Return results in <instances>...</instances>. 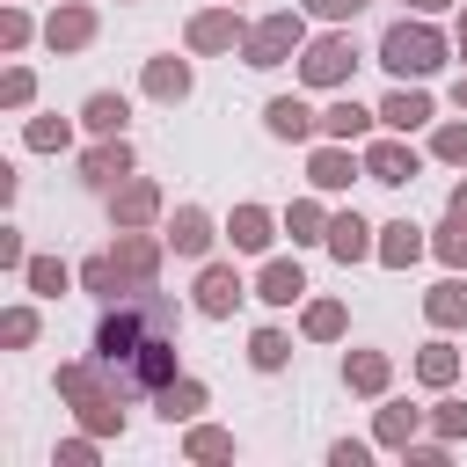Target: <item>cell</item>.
I'll return each mask as SVG.
<instances>
[{"mask_svg":"<svg viewBox=\"0 0 467 467\" xmlns=\"http://www.w3.org/2000/svg\"><path fill=\"white\" fill-rule=\"evenodd\" d=\"M445 219H460V226H467V182H460V190L445 197Z\"/></svg>","mask_w":467,"mask_h":467,"instance_id":"cell-46","label":"cell"},{"mask_svg":"<svg viewBox=\"0 0 467 467\" xmlns=\"http://www.w3.org/2000/svg\"><path fill=\"white\" fill-rule=\"evenodd\" d=\"M197 409H204V387H197V379H168V387H161V416H168V423H182V416H197Z\"/></svg>","mask_w":467,"mask_h":467,"instance_id":"cell-31","label":"cell"},{"mask_svg":"<svg viewBox=\"0 0 467 467\" xmlns=\"http://www.w3.org/2000/svg\"><path fill=\"white\" fill-rule=\"evenodd\" d=\"M423 314H431L438 328H460V321H467V285H460V277L431 285V292H423Z\"/></svg>","mask_w":467,"mask_h":467,"instance_id":"cell-23","label":"cell"},{"mask_svg":"<svg viewBox=\"0 0 467 467\" xmlns=\"http://www.w3.org/2000/svg\"><path fill=\"white\" fill-rule=\"evenodd\" d=\"M285 234H292L299 248H306V241H328V219H321V204H306V197H299V204L285 212Z\"/></svg>","mask_w":467,"mask_h":467,"instance_id":"cell-32","label":"cell"},{"mask_svg":"<svg viewBox=\"0 0 467 467\" xmlns=\"http://www.w3.org/2000/svg\"><path fill=\"white\" fill-rule=\"evenodd\" d=\"M452 372H460V350H452V343H423V358H416V379H423V387H445Z\"/></svg>","mask_w":467,"mask_h":467,"instance_id":"cell-30","label":"cell"},{"mask_svg":"<svg viewBox=\"0 0 467 467\" xmlns=\"http://www.w3.org/2000/svg\"><path fill=\"white\" fill-rule=\"evenodd\" d=\"M161 241H168L175 255H204V248H212V219H204L197 204H182V212L168 219V234H161Z\"/></svg>","mask_w":467,"mask_h":467,"instance_id":"cell-16","label":"cell"},{"mask_svg":"<svg viewBox=\"0 0 467 467\" xmlns=\"http://www.w3.org/2000/svg\"><path fill=\"white\" fill-rule=\"evenodd\" d=\"M22 277H29V292H36V299H58V292L73 285V270H66L58 255H29V263H22Z\"/></svg>","mask_w":467,"mask_h":467,"instance_id":"cell-26","label":"cell"},{"mask_svg":"<svg viewBox=\"0 0 467 467\" xmlns=\"http://www.w3.org/2000/svg\"><path fill=\"white\" fill-rule=\"evenodd\" d=\"M146 328H175V306L168 299H139V306H109L102 328H95V358L109 372H124L139 350H146Z\"/></svg>","mask_w":467,"mask_h":467,"instance_id":"cell-1","label":"cell"},{"mask_svg":"<svg viewBox=\"0 0 467 467\" xmlns=\"http://www.w3.org/2000/svg\"><path fill=\"white\" fill-rule=\"evenodd\" d=\"M431 153L452 161V168H467V124H438V131H431Z\"/></svg>","mask_w":467,"mask_h":467,"instance_id":"cell-35","label":"cell"},{"mask_svg":"<svg viewBox=\"0 0 467 467\" xmlns=\"http://www.w3.org/2000/svg\"><path fill=\"white\" fill-rule=\"evenodd\" d=\"M409 7H416V15H438V7H445V0H409Z\"/></svg>","mask_w":467,"mask_h":467,"instance_id":"cell-48","label":"cell"},{"mask_svg":"<svg viewBox=\"0 0 467 467\" xmlns=\"http://www.w3.org/2000/svg\"><path fill=\"white\" fill-rule=\"evenodd\" d=\"M431 248H438V255H445V263H452V270H467V226H460V219H445V226H438V241H431Z\"/></svg>","mask_w":467,"mask_h":467,"instance_id":"cell-37","label":"cell"},{"mask_svg":"<svg viewBox=\"0 0 467 467\" xmlns=\"http://www.w3.org/2000/svg\"><path fill=\"white\" fill-rule=\"evenodd\" d=\"M88 36H95V7H58V15L44 22V44H51V51H80Z\"/></svg>","mask_w":467,"mask_h":467,"instance_id":"cell-14","label":"cell"},{"mask_svg":"<svg viewBox=\"0 0 467 467\" xmlns=\"http://www.w3.org/2000/svg\"><path fill=\"white\" fill-rule=\"evenodd\" d=\"M263 124L277 131V139H314L321 131V117L299 102V95H270V109H263Z\"/></svg>","mask_w":467,"mask_h":467,"instance_id":"cell-12","label":"cell"},{"mask_svg":"<svg viewBox=\"0 0 467 467\" xmlns=\"http://www.w3.org/2000/svg\"><path fill=\"white\" fill-rule=\"evenodd\" d=\"M0 263H29V255H22V234H15V226H0Z\"/></svg>","mask_w":467,"mask_h":467,"instance_id":"cell-45","label":"cell"},{"mask_svg":"<svg viewBox=\"0 0 467 467\" xmlns=\"http://www.w3.org/2000/svg\"><path fill=\"white\" fill-rule=\"evenodd\" d=\"M80 285H88L95 299H117V292H124V270H117V255H88V263H80Z\"/></svg>","mask_w":467,"mask_h":467,"instance_id":"cell-28","label":"cell"},{"mask_svg":"<svg viewBox=\"0 0 467 467\" xmlns=\"http://www.w3.org/2000/svg\"><path fill=\"white\" fill-rule=\"evenodd\" d=\"M58 394L80 401V423H88V431H124L117 394H109V379H102L95 365H58Z\"/></svg>","mask_w":467,"mask_h":467,"instance_id":"cell-3","label":"cell"},{"mask_svg":"<svg viewBox=\"0 0 467 467\" xmlns=\"http://www.w3.org/2000/svg\"><path fill=\"white\" fill-rule=\"evenodd\" d=\"M438 438H467V401H438Z\"/></svg>","mask_w":467,"mask_h":467,"instance_id":"cell-39","label":"cell"},{"mask_svg":"<svg viewBox=\"0 0 467 467\" xmlns=\"http://www.w3.org/2000/svg\"><path fill=\"white\" fill-rule=\"evenodd\" d=\"M241 270L234 263H204V277H197V314H212V321H226L234 306H241Z\"/></svg>","mask_w":467,"mask_h":467,"instance_id":"cell-8","label":"cell"},{"mask_svg":"<svg viewBox=\"0 0 467 467\" xmlns=\"http://www.w3.org/2000/svg\"><path fill=\"white\" fill-rule=\"evenodd\" d=\"M0 336H7V343H29V336H36V314H29V306H15V314L0 321Z\"/></svg>","mask_w":467,"mask_h":467,"instance_id":"cell-41","label":"cell"},{"mask_svg":"<svg viewBox=\"0 0 467 467\" xmlns=\"http://www.w3.org/2000/svg\"><path fill=\"white\" fill-rule=\"evenodd\" d=\"M452 44H460V58H467V15H460V22H452Z\"/></svg>","mask_w":467,"mask_h":467,"instance_id":"cell-47","label":"cell"},{"mask_svg":"<svg viewBox=\"0 0 467 467\" xmlns=\"http://www.w3.org/2000/svg\"><path fill=\"white\" fill-rule=\"evenodd\" d=\"M372 117H379V109H358V102L343 95V102H328V109H321V139H343V146H350V139H365V131H372Z\"/></svg>","mask_w":467,"mask_h":467,"instance_id":"cell-20","label":"cell"},{"mask_svg":"<svg viewBox=\"0 0 467 467\" xmlns=\"http://www.w3.org/2000/svg\"><path fill=\"white\" fill-rule=\"evenodd\" d=\"M299 292H306V270H299V263H285V255H277V263H263V277H255V299H270V306H292Z\"/></svg>","mask_w":467,"mask_h":467,"instance_id":"cell-17","label":"cell"},{"mask_svg":"<svg viewBox=\"0 0 467 467\" xmlns=\"http://www.w3.org/2000/svg\"><path fill=\"white\" fill-rule=\"evenodd\" d=\"M365 161L343 146V139H328V146H314V161H306V182L314 190H350V175H358Z\"/></svg>","mask_w":467,"mask_h":467,"instance_id":"cell-9","label":"cell"},{"mask_svg":"<svg viewBox=\"0 0 467 467\" xmlns=\"http://www.w3.org/2000/svg\"><path fill=\"white\" fill-rule=\"evenodd\" d=\"M29 88H36V80H29V73H22V66H15V73H7V80H0V102H7V109H22V102H29Z\"/></svg>","mask_w":467,"mask_h":467,"instance_id":"cell-40","label":"cell"},{"mask_svg":"<svg viewBox=\"0 0 467 467\" xmlns=\"http://www.w3.org/2000/svg\"><path fill=\"white\" fill-rule=\"evenodd\" d=\"M226 241H234L241 255H263V248H270V212H263V204H241V212L226 219Z\"/></svg>","mask_w":467,"mask_h":467,"instance_id":"cell-21","label":"cell"},{"mask_svg":"<svg viewBox=\"0 0 467 467\" xmlns=\"http://www.w3.org/2000/svg\"><path fill=\"white\" fill-rule=\"evenodd\" d=\"M22 139H29L36 153H51V146H66L73 131H66V117H29V131H22Z\"/></svg>","mask_w":467,"mask_h":467,"instance_id":"cell-36","label":"cell"},{"mask_svg":"<svg viewBox=\"0 0 467 467\" xmlns=\"http://www.w3.org/2000/svg\"><path fill=\"white\" fill-rule=\"evenodd\" d=\"M343 379H350L358 394H379V387H387V358H379V350H358V358H343Z\"/></svg>","mask_w":467,"mask_h":467,"instance_id":"cell-29","label":"cell"},{"mask_svg":"<svg viewBox=\"0 0 467 467\" xmlns=\"http://www.w3.org/2000/svg\"><path fill=\"white\" fill-rule=\"evenodd\" d=\"M365 175L394 190V182H416V175H423V161H416V146H409V139H372V146H365Z\"/></svg>","mask_w":467,"mask_h":467,"instance_id":"cell-6","label":"cell"},{"mask_svg":"<svg viewBox=\"0 0 467 467\" xmlns=\"http://www.w3.org/2000/svg\"><path fill=\"white\" fill-rule=\"evenodd\" d=\"M328 255L336 263H358V255H379V241H372V226L358 212H343V219H328Z\"/></svg>","mask_w":467,"mask_h":467,"instance_id":"cell-13","label":"cell"},{"mask_svg":"<svg viewBox=\"0 0 467 467\" xmlns=\"http://www.w3.org/2000/svg\"><path fill=\"white\" fill-rule=\"evenodd\" d=\"M153 212H161V190H153V182H146V175H139V182H124V190H117V226H146V219H153Z\"/></svg>","mask_w":467,"mask_h":467,"instance_id":"cell-24","label":"cell"},{"mask_svg":"<svg viewBox=\"0 0 467 467\" xmlns=\"http://www.w3.org/2000/svg\"><path fill=\"white\" fill-rule=\"evenodd\" d=\"M306 336H314V343L343 336V306H336V299H314V306H306Z\"/></svg>","mask_w":467,"mask_h":467,"instance_id":"cell-34","label":"cell"},{"mask_svg":"<svg viewBox=\"0 0 467 467\" xmlns=\"http://www.w3.org/2000/svg\"><path fill=\"white\" fill-rule=\"evenodd\" d=\"M328 460H336V467H365V445H358V438H336Z\"/></svg>","mask_w":467,"mask_h":467,"instance_id":"cell-43","label":"cell"},{"mask_svg":"<svg viewBox=\"0 0 467 467\" xmlns=\"http://www.w3.org/2000/svg\"><path fill=\"white\" fill-rule=\"evenodd\" d=\"M452 102H460V109H467V73H460V88H452Z\"/></svg>","mask_w":467,"mask_h":467,"instance_id":"cell-49","label":"cell"},{"mask_svg":"<svg viewBox=\"0 0 467 467\" xmlns=\"http://www.w3.org/2000/svg\"><path fill=\"white\" fill-rule=\"evenodd\" d=\"M0 44H7V51L29 44V15H7V22H0Z\"/></svg>","mask_w":467,"mask_h":467,"instance_id":"cell-44","label":"cell"},{"mask_svg":"<svg viewBox=\"0 0 467 467\" xmlns=\"http://www.w3.org/2000/svg\"><path fill=\"white\" fill-rule=\"evenodd\" d=\"M379 66H387L394 80H423V73L445 66V36H438L431 22H394V29L379 36Z\"/></svg>","mask_w":467,"mask_h":467,"instance_id":"cell-2","label":"cell"},{"mask_svg":"<svg viewBox=\"0 0 467 467\" xmlns=\"http://www.w3.org/2000/svg\"><path fill=\"white\" fill-rule=\"evenodd\" d=\"M416 255H423V226H409V219L379 226V263H387V270H409Z\"/></svg>","mask_w":467,"mask_h":467,"instance_id":"cell-22","label":"cell"},{"mask_svg":"<svg viewBox=\"0 0 467 467\" xmlns=\"http://www.w3.org/2000/svg\"><path fill=\"white\" fill-rule=\"evenodd\" d=\"M416 423H423V416H416L409 401H387V409H379V445H394V452H409V438H416Z\"/></svg>","mask_w":467,"mask_h":467,"instance_id":"cell-27","label":"cell"},{"mask_svg":"<svg viewBox=\"0 0 467 467\" xmlns=\"http://www.w3.org/2000/svg\"><path fill=\"white\" fill-rule=\"evenodd\" d=\"M146 95L182 102V95H190V66H182V58H153V66H146Z\"/></svg>","mask_w":467,"mask_h":467,"instance_id":"cell-25","label":"cell"},{"mask_svg":"<svg viewBox=\"0 0 467 467\" xmlns=\"http://www.w3.org/2000/svg\"><path fill=\"white\" fill-rule=\"evenodd\" d=\"M285 358H292V343H285L277 328H255V343H248V365H255V372H277Z\"/></svg>","mask_w":467,"mask_h":467,"instance_id":"cell-33","label":"cell"},{"mask_svg":"<svg viewBox=\"0 0 467 467\" xmlns=\"http://www.w3.org/2000/svg\"><path fill=\"white\" fill-rule=\"evenodd\" d=\"M234 44H248V29L234 22V7H204L190 22V51H234Z\"/></svg>","mask_w":467,"mask_h":467,"instance_id":"cell-10","label":"cell"},{"mask_svg":"<svg viewBox=\"0 0 467 467\" xmlns=\"http://www.w3.org/2000/svg\"><path fill=\"white\" fill-rule=\"evenodd\" d=\"M80 175H88L95 190H109V182H124V175H131V146H124V139H102V146H95V153L80 161Z\"/></svg>","mask_w":467,"mask_h":467,"instance_id":"cell-15","label":"cell"},{"mask_svg":"<svg viewBox=\"0 0 467 467\" xmlns=\"http://www.w3.org/2000/svg\"><path fill=\"white\" fill-rule=\"evenodd\" d=\"M379 124H387V131H416V124H431V95H416V88H394V95L379 102Z\"/></svg>","mask_w":467,"mask_h":467,"instance_id":"cell-19","label":"cell"},{"mask_svg":"<svg viewBox=\"0 0 467 467\" xmlns=\"http://www.w3.org/2000/svg\"><path fill=\"white\" fill-rule=\"evenodd\" d=\"M226 452H234L226 431H190V460H226Z\"/></svg>","mask_w":467,"mask_h":467,"instance_id":"cell-38","label":"cell"},{"mask_svg":"<svg viewBox=\"0 0 467 467\" xmlns=\"http://www.w3.org/2000/svg\"><path fill=\"white\" fill-rule=\"evenodd\" d=\"M299 36H306V22H299L292 7H277V15H263V22L248 29V44H241V51H248V66H263V73H270V66H285V58L299 51Z\"/></svg>","mask_w":467,"mask_h":467,"instance_id":"cell-4","label":"cell"},{"mask_svg":"<svg viewBox=\"0 0 467 467\" xmlns=\"http://www.w3.org/2000/svg\"><path fill=\"white\" fill-rule=\"evenodd\" d=\"M350 66H358V44H350V36H314L306 58H299V80H306V88H343Z\"/></svg>","mask_w":467,"mask_h":467,"instance_id":"cell-5","label":"cell"},{"mask_svg":"<svg viewBox=\"0 0 467 467\" xmlns=\"http://www.w3.org/2000/svg\"><path fill=\"white\" fill-rule=\"evenodd\" d=\"M306 7H314V15H321V22H350V15H358V7H365V0H306Z\"/></svg>","mask_w":467,"mask_h":467,"instance_id":"cell-42","label":"cell"},{"mask_svg":"<svg viewBox=\"0 0 467 467\" xmlns=\"http://www.w3.org/2000/svg\"><path fill=\"white\" fill-rule=\"evenodd\" d=\"M109 255H117L124 285H139V292H146V285H153V270H161V241H146V234H117V248H109Z\"/></svg>","mask_w":467,"mask_h":467,"instance_id":"cell-11","label":"cell"},{"mask_svg":"<svg viewBox=\"0 0 467 467\" xmlns=\"http://www.w3.org/2000/svg\"><path fill=\"white\" fill-rule=\"evenodd\" d=\"M168 379H175V343H168V336H153V343L117 372V387H139V394H161Z\"/></svg>","mask_w":467,"mask_h":467,"instance_id":"cell-7","label":"cell"},{"mask_svg":"<svg viewBox=\"0 0 467 467\" xmlns=\"http://www.w3.org/2000/svg\"><path fill=\"white\" fill-rule=\"evenodd\" d=\"M124 117H131V102H124V95H109V88H102V95H88V109H80V124H88L95 139H124Z\"/></svg>","mask_w":467,"mask_h":467,"instance_id":"cell-18","label":"cell"}]
</instances>
